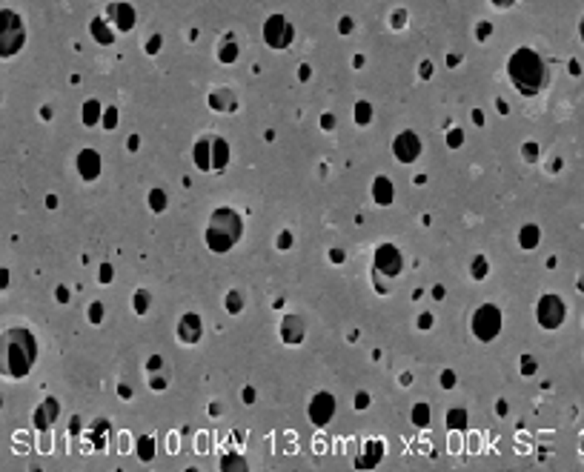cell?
Returning a JSON list of instances; mask_svg holds the SVG:
<instances>
[{
	"mask_svg": "<svg viewBox=\"0 0 584 472\" xmlns=\"http://www.w3.org/2000/svg\"><path fill=\"white\" fill-rule=\"evenodd\" d=\"M510 75H512V83H516L524 94H535L544 86V63L533 52L522 49L510 60Z\"/></svg>",
	"mask_w": 584,
	"mask_h": 472,
	"instance_id": "1",
	"label": "cell"
},
{
	"mask_svg": "<svg viewBox=\"0 0 584 472\" xmlns=\"http://www.w3.org/2000/svg\"><path fill=\"white\" fill-rule=\"evenodd\" d=\"M35 361V344L29 332H12L6 338V366L15 375H23Z\"/></svg>",
	"mask_w": 584,
	"mask_h": 472,
	"instance_id": "2",
	"label": "cell"
},
{
	"mask_svg": "<svg viewBox=\"0 0 584 472\" xmlns=\"http://www.w3.org/2000/svg\"><path fill=\"white\" fill-rule=\"evenodd\" d=\"M565 312H567L565 303L558 301L556 295H547V298H542V303H539V321H542L544 326H550V329L565 321Z\"/></svg>",
	"mask_w": 584,
	"mask_h": 472,
	"instance_id": "3",
	"label": "cell"
},
{
	"mask_svg": "<svg viewBox=\"0 0 584 472\" xmlns=\"http://www.w3.org/2000/svg\"><path fill=\"white\" fill-rule=\"evenodd\" d=\"M473 326H476V332H478V338H493L496 332H499V312L493 310V306H484V310H478V315H476V321H473Z\"/></svg>",
	"mask_w": 584,
	"mask_h": 472,
	"instance_id": "4",
	"label": "cell"
},
{
	"mask_svg": "<svg viewBox=\"0 0 584 472\" xmlns=\"http://www.w3.org/2000/svg\"><path fill=\"white\" fill-rule=\"evenodd\" d=\"M198 335H201V321L195 315H186L183 318V326H181V338L192 344V341H198Z\"/></svg>",
	"mask_w": 584,
	"mask_h": 472,
	"instance_id": "5",
	"label": "cell"
},
{
	"mask_svg": "<svg viewBox=\"0 0 584 472\" xmlns=\"http://www.w3.org/2000/svg\"><path fill=\"white\" fill-rule=\"evenodd\" d=\"M264 32H267V37H269V43L275 46V49H281L284 40H287V37H292V32H290V29H281V32H278V17H275L272 23H267V29H264Z\"/></svg>",
	"mask_w": 584,
	"mask_h": 472,
	"instance_id": "6",
	"label": "cell"
},
{
	"mask_svg": "<svg viewBox=\"0 0 584 472\" xmlns=\"http://www.w3.org/2000/svg\"><path fill=\"white\" fill-rule=\"evenodd\" d=\"M395 152H399V158H404V160L415 158V152H418L415 137H412V135H401V140H399V144H395Z\"/></svg>",
	"mask_w": 584,
	"mask_h": 472,
	"instance_id": "7",
	"label": "cell"
},
{
	"mask_svg": "<svg viewBox=\"0 0 584 472\" xmlns=\"http://www.w3.org/2000/svg\"><path fill=\"white\" fill-rule=\"evenodd\" d=\"M581 35H584V23H581Z\"/></svg>",
	"mask_w": 584,
	"mask_h": 472,
	"instance_id": "8",
	"label": "cell"
}]
</instances>
